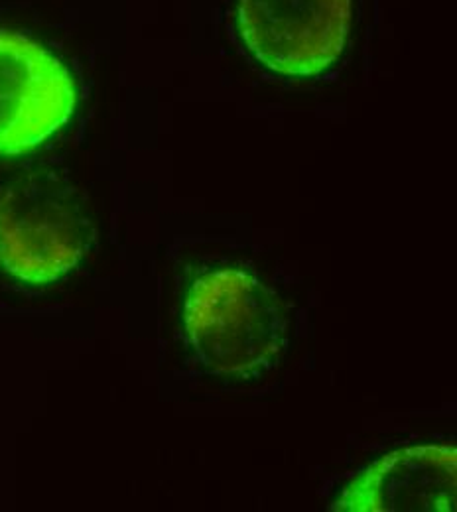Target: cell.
<instances>
[{"mask_svg":"<svg viewBox=\"0 0 457 512\" xmlns=\"http://www.w3.org/2000/svg\"><path fill=\"white\" fill-rule=\"evenodd\" d=\"M182 318L194 357L215 375L261 373L284 347L286 320L276 294L243 270L199 274L186 292Z\"/></svg>","mask_w":457,"mask_h":512,"instance_id":"obj_1","label":"cell"},{"mask_svg":"<svg viewBox=\"0 0 457 512\" xmlns=\"http://www.w3.org/2000/svg\"><path fill=\"white\" fill-rule=\"evenodd\" d=\"M87 227L71 193L32 178L0 197V266L26 284H50L77 266Z\"/></svg>","mask_w":457,"mask_h":512,"instance_id":"obj_2","label":"cell"},{"mask_svg":"<svg viewBox=\"0 0 457 512\" xmlns=\"http://www.w3.org/2000/svg\"><path fill=\"white\" fill-rule=\"evenodd\" d=\"M351 0H239L237 30L264 67L286 77L318 75L347 42Z\"/></svg>","mask_w":457,"mask_h":512,"instance_id":"obj_3","label":"cell"},{"mask_svg":"<svg viewBox=\"0 0 457 512\" xmlns=\"http://www.w3.org/2000/svg\"><path fill=\"white\" fill-rule=\"evenodd\" d=\"M75 83L56 56L30 38L0 32V156H20L66 127Z\"/></svg>","mask_w":457,"mask_h":512,"instance_id":"obj_4","label":"cell"},{"mask_svg":"<svg viewBox=\"0 0 457 512\" xmlns=\"http://www.w3.org/2000/svg\"><path fill=\"white\" fill-rule=\"evenodd\" d=\"M456 501V448L418 446L396 449L369 465L329 511L454 512Z\"/></svg>","mask_w":457,"mask_h":512,"instance_id":"obj_5","label":"cell"}]
</instances>
